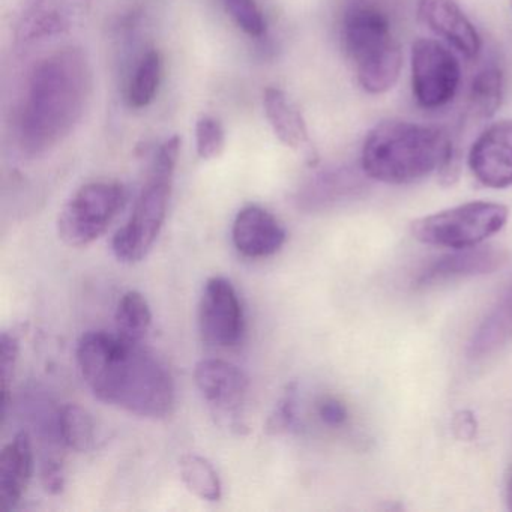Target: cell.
Wrapping results in <instances>:
<instances>
[{"mask_svg":"<svg viewBox=\"0 0 512 512\" xmlns=\"http://www.w3.org/2000/svg\"><path fill=\"white\" fill-rule=\"evenodd\" d=\"M77 365L92 394L140 418L163 419L175 407V382L167 365L142 343L106 331L82 335Z\"/></svg>","mask_w":512,"mask_h":512,"instance_id":"cell-1","label":"cell"},{"mask_svg":"<svg viewBox=\"0 0 512 512\" xmlns=\"http://www.w3.org/2000/svg\"><path fill=\"white\" fill-rule=\"evenodd\" d=\"M92 94V71L80 49H64L35 67L19 119V143L29 157L46 154L70 136Z\"/></svg>","mask_w":512,"mask_h":512,"instance_id":"cell-2","label":"cell"},{"mask_svg":"<svg viewBox=\"0 0 512 512\" xmlns=\"http://www.w3.org/2000/svg\"><path fill=\"white\" fill-rule=\"evenodd\" d=\"M362 170L374 181L412 184L433 172L452 178V146L442 131L406 121H383L368 133Z\"/></svg>","mask_w":512,"mask_h":512,"instance_id":"cell-3","label":"cell"},{"mask_svg":"<svg viewBox=\"0 0 512 512\" xmlns=\"http://www.w3.org/2000/svg\"><path fill=\"white\" fill-rule=\"evenodd\" d=\"M341 37L365 91L377 95L394 88L403 67V55L392 32L391 19L377 2L347 0Z\"/></svg>","mask_w":512,"mask_h":512,"instance_id":"cell-4","label":"cell"},{"mask_svg":"<svg viewBox=\"0 0 512 512\" xmlns=\"http://www.w3.org/2000/svg\"><path fill=\"white\" fill-rule=\"evenodd\" d=\"M179 151L181 139L178 136L166 140L158 149L133 215L113 238V253L119 262H140L154 247L166 221Z\"/></svg>","mask_w":512,"mask_h":512,"instance_id":"cell-5","label":"cell"},{"mask_svg":"<svg viewBox=\"0 0 512 512\" xmlns=\"http://www.w3.org/2000/svg\"><path fill=\"white\" fill-rule=\"evenodd\" d=\"M508 220V209L497 203L473 202L446 209L412 224V235L422 244L434 247H476L502 230Z\"/></svg>","mask_w":512,"mask_h":512,"instance_id":"cell-6","label":"cell"},{"mask_svg":"<svg viewBox=\"0 0 512 512\" xmlns=\"http://www.w3.org/2000/svg\"><path fill=\"white\" fill-rule=\"evenodd\" d=\"M125 203L127 191L119 182L98 181L83 185L59 214V238L68 247L91 245L107 232Z\"/></svg>","mask_w":512,"mask_h":512,"instance_id":"cell-7","label":"cell"},{"mask_svg":"<svg viewBox=\"0 0 512 512\" xmlns=\"http://www.w3.org/2000/svg\"><path fill=\"white\" fill-rule=\"evenodd\" d=\"M460 79V64L443 44L434 40L413 43L412 88L419 106L433 110L451 103Z\"/></svg>","mask_w":512,"mask_h":512,"instance_id":"cell-8","label":"cell"},{"mask_svg":"<svg viewBox=\"0 0 512 512\" xmlns=\"http://www.w3.org/2000/svg\"><path fill=\"white\" fill-rule=\"evenodd\" d=\"M194 380L221 424L232 430L245 428L241 412L250 382L241 368L223 359H203L194 368Z\"/></svg>","mask_w":512,"mask_h":512,"instance_id":"cell-9","label":"cell"},{"mask_svg":"<svg viewBox=\"0 0 512 512\" xmlns=\"http://www.w3.org/2000/svg\"><path fill=\"white\" fill-rule=\"evenodd\" d=\"M199 331L212 347L236 346L244 334V310L235 286L224 277H212L203 287L199 304Z\"/></svg>","mask_w":512,"mask_h":512,"instance_id":"cell-10","label":"cell"},{"mask_svg":"<svg viewBox=\"0 0 512 512\" xmlns=\"http://www.w3.org/2000/svg\"><path fill=\"white\" fill-rule=\"evenodd\" d=\"M469 167L485 187H511L512 119L496 122L476 139L469 152Z\"/></svg>","mask_w":512,"mask_h":512,"instance_id":"cell-11","label":"cell"},{"mask_svg":"<svg viewBox=\"0 0 512 512\" xmlns=\"http://www.w3.org/2000/svg\"><path fill=\"white\" fill-rule=\"evenodd\" d=\"M233 244L242 256L265 259L283 248L287 233L280 221L257 205L245 206L236 215L232 229Z\"/></svg>","mask_w":512,"mask_h":512,"instance_id":"cell-12","label":"cell"},{"mask_svg":"<svg viewBox=\"0 0 512 512\" xmlns=\"http://www.w3.org/2000/svg\"><path fill=\"white\" fill-rule=\"evenodd\" d=\"M508 260V254L496 248H461L457 253L440 257L436 262L428 265L416 278L415 286H439L460 278L478 277V275L491 274L502 268Z\"/></svg>","mask_w":512,"mask_h":512,"instance_id":"cell-13","label":"cell"},{"mask_svg":"<svg viewBox=\"0 0 512 512\" xmlns=\"http://www.w3.org/2000/svg\"><path fill=\"white\" fill-rule=\"evenodd\" d=\"M419 20L458 53L473 59L481 50V38L455 0H419Z\"/></svg>","mask_w":512,"mask_h":512,"instance_id":"cell-14","label":"cell"},{"mask_svg":"<svg viewBox=\"0 0 512 512\" xmlns=\"http://www.w3.org/2000/svg\"><path fill=\"white\" fill-rule=\"evenodd\" d=\"M89 0H29L20 23V40H43L64 34L85 14Z\"/></svg>","mask_w":512,"mask_h":512,"instance_id":"cell-15","label":"cell"},{"mask_svg":"<svg viewBox=\"0 0 512 512\" xmlns=\"http://www.w3.org/2000/svg\"><path fill=\"white\" fill-rule=\"evenodd\" d=\"M34 473V448L28 431H20L0 454V511L16 509Z\"/></svg>","mask_w":512,"mask_h":512,"instance_id":"cell-16","label":"cell"},{"mask_svg":"<svg viewBox=\"0 0 512 512\" xmlns=\"http://www.w3.org/2000/svg\"><path fill=\"white\" fill-rule=\"evenodd\" d=\"M263 109L272 131L281 143L304 155L308 160H316V152L304 118L298 107L281 89L268 88L263 92Z\"/></svg>","mask_w":512,"mask_h":512,"instance_id":"cell-17","label":"cell"},{"mask_svg":"<svg viewBox=\"0 0 512 512\" xmlns=\"http://www.w3.org/2000/svg\"><path fill=\"white\" fill-rule=\"evenodd\" d=\"M512 343V286L482 320L467 347L470 359L488 358Z\"/></svg>","mask_w":512,"mask_h":512,"instance_id":"cell-18","label":"cell"},{"mask_svg":"<svg viewBox=\"0 0 512 512\" xmlns=\"http://www.w3.org/2000/svg\"><path fill=\"white\" fill-rule=\"evenodd\" d=\"M151 326L152 311L145 296L137 290L124 293L116 307V335L130 343H142Z\"/></svg>","mask_w":512,"mask_h":512,"instance_id":"cell-19","label":"cell"},{"mask_svg":"<svg viewBox=\"0 0 512 512\" xmlns=\"http://www.w3.org/2000/svg\"><path fill=\"white\" fill-rule=\"evenodd\" d=\"M58 431L64 445L76 452H91L97 443V427L88 410L65 404L58 412Z\"/></svg>","mask_w":512,"mask_h":512,"instance_id":"cell-20","label":"cell"},{"mask_svg":"<svg viewBox=\"0 0 512 512\" xmlns=\"http://www.w3.org/2000/svg\"><path fill=\"white\" fill-rule=\"evenodd\" d=\"M179 472L185 487L199 499L218 502L223 496L220 476L208 458L196 454L182 455Z\"/></svg>","mask_w":512,"mask_h":512,"instance_id":"cell-21","label":"cell"},{"mask_svg":"<svg viewBox=\"0 0 512 512\" xmlns=\"http://www.w3.org/2000/svg\"><path fill=\"white\" fill-rule=\"evenodd\" d=\"M163 61L158 50H149L134 70L128 85L127 101L133 109L151 106L160 89Z\"/></svg>","mask_w":512,"mask_h":512,"instance_id":"cell-22","label":"cell"},{"mask_svg":"<svg viewBox=\"0 0 512 512\" xmlns=\"http://www.w3.org/2000/svg\"><path fill=\"white\" fill-rule=\"evenodd\" d=\"M503 95V76L499 68L485 67L473 79L469 91L470 116L475 119H488L499 109Z\"/></svg>","mask_w":512,"mask_h":512,"instance_id":"cell-23","label":"cell"},{"mask_svg":"<svg viewBox=\"0 0 512 512\" xmlns=\"http://www.w3.org/2000/svg\"><path fill=\"white\" fill-rule=\"evenodd\" d=\"M361 188V181L353 173H326L311 184L302 202L308 208H326V206L334 205L347 197L355 196Z\"/></svg>","mask_w":512,"mask_h":512,"instance_id":"cell-24","label":"cell"},{"mask_svg":"<svg viewBox=\"0 0 512 512\" xmlns=\"http://www.w3.org/2000/svg\"><path fill=\"white\" fill-rule=\"evenodd\" d=\"M221 4L245 35L251 38L265 35L266 20L256 0H221Z\"/></svg>","mask_w":512,"mask_h":512,"instance_id":"cell-25","label":"cell"},{"mask_svg":"<svg viewBox=\"0 0 512 512\" xmlns=\"http://www.w3.org/2000/svg\"><path fill=\"white\" fill-rule=\"evenodd\" d=\"M226 145V133L223 125L212 116H202L196 122V148L197 155L202 160H214L220 157Z\"/></svg>","mask_w":512,"mask_h":512,"instance_id":"cell-26","label":"cell"},{"mask_svg":"<svg viewBox=\"0 0 512 512\" xmlns=\"http://www.w3.org/2000/svg\"><path fill=\"white\" fill-rule=\"evenodd\" d=\"M20 343L16 334L4 332L0 337V379H2V403L4 415L10 401V386L16 373L17 359H19Z\"/></svg>","mask_w":512,"mask_h":512,"instance_id":"cell-27","label":"cell"},{"mask_svg":"<svg viewBox=\"0 0 512 512\" xmlns=\"http://www.w3.org/2000/svg\"><path fill=\"white\" fill-rule=\"evenodd\" d=\"M296 421V389L290 386L287 394L275 409L274 415L269 418L266 430L268 433L277 434L281 431L290 430Z\"/></svg>","mask_w":512,"mask_h":512,"instance_id":"cell-28","label":"cell"},{"mask_svg":"<svg viewBox=\"0 0 512 512\" xmlns=\"http://www.w3.org/2000/svg\"><path fill=\"white\" fill-rule=\"evenodd\" d=\"M49 454V452H47ZM41 482L50 494H59L65 488L64 463L58 455L49 454L41 461Z\"/></svg>","mask_w":512,"mask_h":512,"instance_id":"cell-29","label":"cell"},{"mask_svg":"<svg viewBox=\"0 0 512 512\" xmlns=\"http://www.w3.org/2000/svg\"><path fill=\"white\" fill-rule=\"evenodd\" d=\"M319 416L326 425L340 427L349 418L347 407L334 397H326L320 401Z\"/></svg>","mask_w":512,"mask_h":512,"instance_id":"cell-30","label":"cell"},{"mask_svg":"<svg viewBox=\"0 0 512 512\" xmlns=\"http://www.w3.org/2000/svg\"><path fill=\"white\" fill-rule=\"evenodd\" d=\"M476 427L478 425H476L475 416L469 410L458 412L452 421V430L460 440H472L476 434Z\"/></svg>","mask_w":512,"mask_h":512,"instance_id":"cell-31","label":"cell"},{"mask_svg":"<svg viewBox=\"0 0 512 512\" xmlns=\"http://www.w3.org/2000/svg\"><path fill=\"white\" fill-rule=\"evenodd\" d=\"M508 508L512 511V478L508 485Z\"/></svg>","mask_w":512,"mask_h":512,"instance_id":"cell-32","label":"cell"},{"mask_svg":"<svg viewBox=\"0 0 512 512\" xmlns=\"http://www.w3.org/2000/svg\"><path fill=\"white\" fill-rule=\"evenodd\" d=\"M509 2H511V8H512V0H509Z\"/></svg>","mask_w":512,"mask_h":512,"instance_id":"cell-33","label":"cell"}]
</instances>
